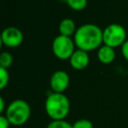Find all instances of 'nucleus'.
I'll use <instances>...</instances> for the list:
<instances>
[{
    "instance_id": "nucleus-1",
    "label": "nucleus",
    "mask_w": 128,
    "mask_h": 128,
    "mask_svg": "<svg viewBox=\"0 0 128 128\" xmlns=\"http://www.w3.org/2000/svg\"><path fill=\"white\" fill-rule=\"evenodd\" d=\"M73 40L78 49L89 52L98 48L103 42V30L92 23L83 24L76 30Z\"/></svg>"
},
{
    "instance_id": "nucleus-18",
    "label": "nucleus",
    "mask_w": 128,
    "mask_h": 128,
    "mask_svg": "<svg viewBox=\"0 0 128 128\" xmlns=\"http://www.w3.org/2000/svg\"><path fill=\"white\" fill-rule=\"evenodd\" d=\"M4 111H6L5 109V102L3 97H0V113H3Z\"/></svg>"
},
{
    "instance_id": "nucleus-9",
    "label": "nucleus",
    "mask_w": 128,
    "mask_h": 128,
    "mask_svg": "<svg viewBox=\"0 0 128 128\" xmlns=\"http://www.w3.org/2000/svg\"><path fill=\"white\" fill-rule=\"evenodd\" d=\"M98 59L103 64H109L115 59V51L114 48L109 47L107 45H103L98 49L97 52Z\"/></svg>"
},
{
    "instance_id": "nucleus-10",
    "label": "nucleus",
    "mask_w": 128,
    "mask_h": 128,
    "mask_svg": "<svg viewBox=\"0 0 128 128\" xmlns=\"http://www.w3.org/2000/svg\"><path fill=\"white\" fill-rule=\"evenodd\" d=\"M59 32H60V35H64L68 37H70L71 35H74L76 32L74 21L70 18H64L63 20H61L59 24Z\"/></svg>"
},
{
    "instance_id": "nucleus-16",
    "label": "nucleus",
    "mask_w": 128,
    "mask_h": 128,
    "mask_svg": "<svg viewBox=\"0 0 128 128\" xmlns=\"http://www.w3.org/2000/svg\"><path fill=\"white\" fill-rule=\"evenodd\" d=\"M10 125L11 123L9 122L7 117L5 115H1L0 116V128H9Z\"/></svg>"
},
{
    "instance_id": "nucleus-12",
    "label": "nucleus",
    "mask_w": 128,
    "mask_h": 128,
    "mask_svg": "<svg viewBox=\"0 0 128 128\" xmlns=\"http://www.w3.org/2000/svg\"><path fill=\"white\" fill-rule=\"evenodd\" d=\"M67 4L71 9L80 11L87 6V0H68Z\"/></svg>"
},
{
    "instance_id": "nucleus-5",
    "label": "nucleus",
    "mask_w": 128,
    "mask_h": 128,
    "mask_svg": "<svg viewBox=\"0 0 128 128\" xmlns=\"http://www.w3.org/2000/svg\"><path fill=\"white\" fill-rule=\"evenodd\" d=\"M52 51L58 59H70L72 54L75 52V42L71 37L58 35L52 42Z\"/></svg>"
},
{
    "instance_id": "nucleus-17",
    "label": "nucleus",
    "mask_w": 128,
    "mask_h": 128,
    "mask_svg": "<svg viewBox=\"0 0 128 128\" xmlns=\"http://www.w3.org/2000/svg\"><path fill=\"white\" fill-rule=\"evenodd\" d=\"M121 52L123 57L128 61V39L123 43V45L121 46Z\"/></svg>"
},
{
    "instance_id": "nucleus-8",
    "label": "nucleus",
    "mask_w": 128,
    "mask_h": 128,
    "mask_svg": "<svg viewBox=\"0 0 128 128\" xmlns=\"http://www.w3.org/2000/svg\"><path fill=\"white\" fill-rule=\"evenodd\" d=\"M70 65L72 68L76 70H82L85 69L89 64V55L88 52L77 49L70 57Z\"/></svg>"
},
{
    "instance_id": "nucleus-7",
    "label": "nucleus",
    "mask_w": 128,
    "mask_h": 128,
    "mask_svg": "<svg viewBox=\"0 0 128 128\" xmlns=\"http://www.w3.org/2000/svg\"><path fill=\"white\" fill-rule=\"evenodd\" d=\"M69 83V75L63 70L55 71L50 78V87L51 90L55 93H63L68 88Z\"/></svg>"
},
{
    "instance_id": "nucleus-13",
    "label": "nucleus",
    "mask_w": 128,
    "mask_h": 128,
    "mask_svg": "<svg viewBox=\"0 0 128 128\" xmlns=\"http://www.w3.org/2000/svg\"><path fill=\"white\" fill-rule=\"evenodd\" d=\"M46 128H73V125L66 120H52Z\"/></svg>"
},
{
    "instance_id": "nucleus-14",
    "label": "nucleus",
    "mask_w": 128,
    "mask_h": 128,
    "mask_svg": "<svg viewBox=\"0 0 128 128\" xmlns=\"http://www.w3.org/2000/svg\"><path fill=\"white\" fill-rule=\"evenodd\" d=\"M9 83V73L7 69L0 67V89H4Z\"/></svg>"
},
{
    "instance_id": "nucleus-6",
    "label": "nucleus",
    "mask_w": 128,
    "mask_h": 128,
    "mask_svg": "<svg viewBox=\"0 0 128 128\" xmlns=\"http://www.w3.org/2000/svg\"><path fill=\"white\" fill-rule=\"evenodd\" d=\"M1 42L7 47H17L23 42V33L16 27H7L2 31Z\"/></svg>"
},
{
    "instance_id": "nucleus-15",
    "label": "nucleus",
    "mask_w": 128,
    "mask_h": 128,
    "mask_svg": "<svg viewBox=\"0 0 128 128\" xmlns=\"http://www.w3.org/2000/svg\"><path fill=\"white\" fill-rule=\"evenodd\" d=\"M73 128H93V124L88 119H79L73 124Z\"/></svg>"
},
{
    "instance_id": "nucleus-4",
    "label": "nucleus",
    "mask_w": 128,
    "mask_h": 128,
    "mask_svg": "<svg viewBox=\"0 0 128 128\" xmlns=\"http://www.w3.org/2000/svg\"><path fill=\"white\" fill-rule=\"evenodd\" d=\"M126 40V30L120 24H110L103 30L104 45L115 48L120 45L122 46Z\"/></svg>"
},
{
    "instance_id": "nucleus-19",
    "label": "nucleus",
    "mask_w": 128,
    "mask_h": 128,
    "mask_svg": "<svg viewBox=\"0 0 128 128\" xmlns=\"http://www.w3.org/2000/svg\"><path fill=\"white\" fill-rule=\"evenodd\" d=\"M60 1H62V2H66V3H67V1H68V0H60Z\"/></svg>"
},
{
    "instance_id": "nucleus-11",
    "label": "nucleus",
    "mask_w": 128,
    "mask_h": 128,
    "mask_svg": "<svg viewBox=\"0 0 128 128\" xmlns=\"http://www.w3.org/2000/svg\"><path fill=\"white\" fill-rule=\"evenodd\" d=\"M13 57L9 52H2L0 55V67L2 68H9L12 65Z\"/></svg>"
},
{
    "instance_id": "nucleus-3",
    "label": "nucleus",
    "mask_w": 128,
    "mask_h": 128,
    "mask_svg": "<svg viewBox=\"0 0 128 128\" xmlns=\"http://www.w3.org/2000/svg\"><path fill=\"white\" fill-rule=\"evenodd\" d=\"M5 116L13 126H22L24 125L31 116L30 105L22 100L16 99L13 100L6 108Z\"/></svg>"
},
{
    "instance_id": "nucleus-2",
    "label": "nucleus",
    "mask_w": 128,
    "mask_h": 128,
    "mask_svg": "<svg viewBox=\"0 0 128 128\" xmlns=\"http://www.w3.org/2000/svg\"><path fill=\"white\" fill-rule=\"evenodd\" d=\"M46 114L52 120H65L70 112V101L63 93H50L45 100Z\"/></svg>"
}]
</instances>
